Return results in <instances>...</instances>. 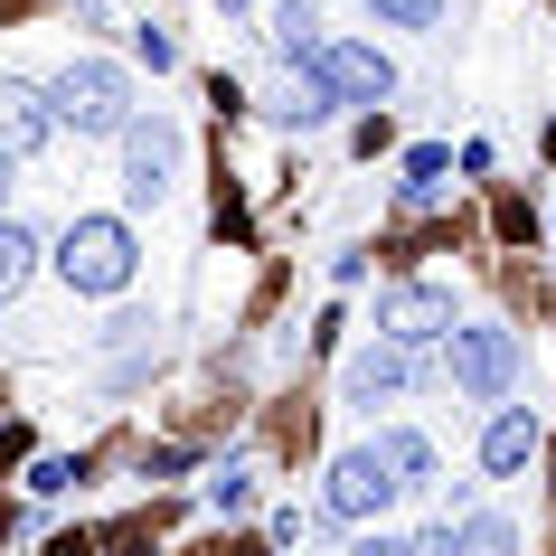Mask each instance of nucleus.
<instances>
[{"mask_svg":"<svg viewBox=\"0 0 556 556\" xmlns=\"http://www.w3.org/2000/svg\"><path fill=\"white\" fill-rule=\"evenodd\" d=\"M48 94H58V123H66V132H86V142H123V132L142 123V114H132V76H123L114 58H66Z\"/></svg>","mask_w":556,"mask_h":556,"instance_id":"nucleus-1","label":"nucleus"},{"mask_svg":"<svg viewBox=\"0 0 556 556\" xmlns=\"http://www.w3.org/2000/svg\"><path fill=\"white\" fill-rule=\"evenodd\" d=\"M132 227L123 217H76V227L58 236V283L66 293H86V302H104V293H123L132 283Z\"/></svg>","mask_w":556,"mask_h":556,"instance_id":"nucleus-2","label":"nucleus"},{"mask_svg":"<svg viewBox=\"0 0 556 556\" xmlns=\"http://www.w3.org/2000/svg\"><path fill=\"white\" fill-rule=\"evenodd\" d=\"M443 368H453V387H463V396L500 406V396L519 387V330H500V321H453Z\"/></svg>","mask_w":556,"mask_h":556,"instance_id":"nucleus-3","label":"nucleus"},{"mask_svg":"<svg viewBox=\"0 0 556 556\" xmlns=\"http://www.w3.org/2000/svg\"><path fill=\"white\" fill-rule=\"evenodd\" d=\"M396 500H406V471L387 463V443L340 453V463H330V481H321V509H330L340 528H350V519H387Z\"/></svg>","mask_w":556,"mask_h":556,"instance_id":"nucleus-4","label":"nucleus"},{"mask_svg":"<svg viewBox=\"0 0 556 556\" xmlns=\"http://www.w3.org/2000/svg\"><path fill=\"white\" fill-rule=\"evenodd\" d=\"M312 76H321L340 104H387V94H396V58L368 48V38H330L321 58H312Z\"/></svg>","mask_w":556,"mask_h":556,"instance_id":"nucleus-5","label":"nucleus"},{"mask_svg":"<svg viewBox=\"0 0 556 556\" xmlns=\"http://www.w3.org/2000/svg\"><path fill=\"white\" fill-rule=\"evenodd\" d=\"M170 170H179V132L170 123H132V132H123V199L151 207L170 189Z\"/></svg>","mask_w":556,"mask_h":556,"instance_id":"nucleus-6","label":"nucleus"},{"mask_svg":"<svg viewBox=\"0 0 556 556\" xmlns=\"http://www.w3.org/2000/svg\"><path fill=\"white\" fill-rule=\"evenodd\" d=\"M378 330H396L406 350H434V340H453V293H434V283H396V293L378 302Z\"/></svg>","mask_w":556,"mask_h":556,"instance_id":"nucleus-7","label":"nucleus"},{"mask_svg":"<svg viewBox=\"0 0 556 556\" xmlns=\"http://www.w3.org/2000/svg\"><path fill=\"white\" fill-rule=\"evenodd\" d=\"M406 387H415V350L396 340V330H378V350H358V358H350L340 396H350V406H387V396H406Z\"/></svg>","mask_w":556,"mask_h":556,"instance_id":"nucleus-8","label":"nucleus"},{"mask_svg":"<svg viewBox=\"0 0 556 556\" xmlns=\"http://www.w3.org/2000/svg\"><path fill=\"white\" fill-rule=\"evenodd\" d=\"M48 132H66V123H58V94H48V86H20V76H10V86H0V142H10V161H29Z\"/></svg>","mask_w":556,"mask_h":556,"instance_id":"nucleus-9","label":"nucleus"},{"mask_svg":"<svg viewBox=\"0 0 556 556\" xmlns=\"http://www.w3.org/2000/svg\"><path fill=\"white\" fill-rule=\"evenodd\" d=\"M528 453H538V415H528V406H500L491 434H481V471H491V481H519Z\"/></svg>","mask_w":556,"mask_h":556,"instance_id":"nucleus-10","label":"nucleus"},{"mask_svg":"<svg viewBox=\"0 0 556 556\" xmlns=\"http://www.w3.org/2000/svg\"><path fill=\"white\" fill-rule=\"evenodd\" d=\"M264 38H274V58H283V66H312V58L330 48V38H321V10H312V0H274V29H264Z\"/></svg>","mask_w":556,"mask_h":556,"instance_id":"nucleus-11","label":"nucleus"},{"mask_svg":"<svg viewBox=\"0 0 556 556\" xmlns=\"http://www.w3.org/2000/svg\"><path fill=\"white\" fill-rule=\"evenodd\" d=\"M29 274H38V227H29V217H10V227H0V302L29 293Z\"/></svg>","mask_w":556,"mask_h":556,"instance_id":"nucleus-12","label":"nucleus"},{"mask_svg":"<svg viewBox=\"0 0 556 556\" xmlns=\"http://www.w3.org/2000/svg\"><path fill=\"white\" fill-rule=\"evenodd\" d=\"M443 170H453V151H443V142H415V151H406V179H396V199H406V207H434V199H443Z\"/></svg>","mask_w":556,"mask_h":556,"instance_id":"nucleus-13","label":"nucleus"},{"mask_svg":"<svg viewBox=\"0 0 556 556\" xmlns=\"http://www.w3.org/2000/svg\"><path fill=\"white\" fill-rule=\"evenodd\" d=\"M425 547H434V556H443V547H481V556H500V547H519V528H509V519H443Z\"/></svg>","mask_w":556,"mask_h":556,"instance_id":"nucleus-14","label":"nucleus"},{"mask_svg":"<svg viewBox=\"0 0 556 556\" xmlns=\"http://www.w3.org/2000/svg\"><path fill=\"white\" fill-rule=\"evenodd\" d=\"M387 463H396V471H406V491H434V443H425V434H406V425H387Z\"/></svg>","mask_w":556,"mask_h":556,"instance_id":"nucleus-15","label":"nucleus"},{"mask_svg":"<svg viewBox=\"0 0 556 556\" xmlns=\"http://www.w3.org/2000/svg\"><path fill=\"white\" fill-rule=\"evenodd\" d=\"M207 509H217V519H245V509H255V463L207 471Z\"/></svg>","mask_w":556,"mask_h":556,"instance_id":"nucleus-16","label":"nucleus"},{"mask_svg":"<svg viewBox=\"0 0 556 556\" xmlns=\"http://www.w3.org/2000/svg\"><path fill=\"white\" fill-rule=\"evenodd\" d=\"M378 29H443V0H368Z\"/></svg>","mask_w":556,"mask_h":556,"instance_id":"nucleus-17","label":"nucleus"},{"mask_svg":"<svg viewBox=\"0 0 556 556\" xmlns=\"http://www.w3.org/2000/svg\"><path fill=\"white\" fill-rule=\"evenodd\" d=\"M76 481H86V463H38V471H29V491H38V500H58V491H76Z\"/></svg>","mask_w":556,"mask_h":556,"instance_id":"nucleus-18","label":"nucleus"},{"mask_svg":"<svg viewBox=\"0 0 556 556\" xmlns=\"http://www.w3.org/2000/svg\"><path fill=\"white\" fill-rule=\"evenodd\" d=\"M132 58L161 76V66H179V48H170V29H132Z\"/></svg>","mask_w":556,"mask_h":556,"instance_id":"nucleus-19","label":"nucleus"}]
</instances>
